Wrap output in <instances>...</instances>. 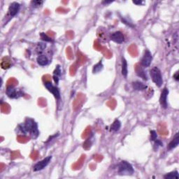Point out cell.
Returning <instances> with one entry per match:
<instances>
[{
    "label": "cell",
    "instance_id": "30bf717a",
    "mask_svg": "<svg viewBox=\"0 0 179 179\" xmlns=\"http://www.w3.org/2000/svg\"><path fill=\"white\" fill-rule=\"evenodd\" d=\"M169 95V90L166 88H164L162 91L160 97H159V103L161 107L163 109H166L168 107L167 97Z\"/></svg>",
    "mask_w": 179,
    "mask_h": 179
},
{
    "label": "cell",
    "instance_id": "ba28073f",
    "mask_svg": "<svg viewBox=\"0 0 179 179\" xmlns=\"http://www.w3.org/2000/svg\"><path fill=\"white\" fill-rule=\"evenodd\" d=\"M20 5L19 3L16 2V1H14V2H12L11 4H10L9 7H8V15H9L10 17L13 18L18 13V12L20 11Z\"/></svg>",
    "mask_w": 179,
    "mask_h": 179
},
{
    "label": "cell",
    "instance_id": "7c38bea8",
    "mask_svg": "<svg viewBox=\"0 0 179 179\" xmlns=\"http://www.w3.org/2000/svg\"><path fill=\"white\" fill-rule=\"evenodd\" d=\"M36 62H37L38 65L43 67V66H46L49 63V60L46 55H39L36 58Z\"/></svg>",
    "mask_w": 179,
    "mask_h": 179
},
{
    "label": "cell",
    "instance_id": "9c48e42d",
    "mask_svg": "<svg viewBox=\"0 0 179 179\" xmlns=\"http://www.w3.org/2000/svg\"><path fill=\"white\" fill-rule=\"evenodd\" d=\"M110 39L115 43L121 44V43L124 42L125 36L122 32H120V31H117V32H115L111 34Z\"/></svg>",
    "mask_w": 179,
    "mask_h": 179
},
{
    "label": "cell",
    "instance_id": "83f0119b",
    "mask_svg": "<svg viewBox=\"0 0 179 179\" xmlns=\"http://www.w3.org/2000/svg\"><path fill=\"white\" fill-rule=\"evenodd\" d=\"M132 2L134 4H137V5H141V4H143V2L142 1H133Z\"/></svg>",
    "mask_w": 179,
    "mask_h": 179
},
{
    "label": "cell",
    "instance_id": "9a60e30c",
    "mask_svg": "<svg viewBox=\"0 0 179 179\" xmlns=\"http://www.w3.org/2000/svg\"><path fill=\"white\" fill-rule=\"evenodd\" d=\"M121 72H122V75L125 78H127L128 74L127 62L124 57H122V70H121Z\"/></svg>",
    "mask_w": 179,
    "mask_h": 179
},
{
    "label": "cell",
    "instance_id": "4316f807",
    "mask_svg": "<svg viewBox=\"0 0 179 179\" xmlns=\"http://www.w3.org/2000/svg\"><path fill=\"white\" fill-rule=\"evenodd\" d=\"M53 80H54V81H55V84H56V85H58V83H59V80H60V79H59V76H55V75H53Z\"/></svg>",
    "mask_w": 179,
    "mask_h": 179
},
{
    "label": "cell",
    "instance_id": "f1b7e54d",
    "mask_svg": "<svg viewBox=\"0 0 179 179\" xmlns=\"http://www.w3.org/2000/svg\"><path fill=\"white\" fill-rule=\"evenodd\" d=\"M112 2H113L112 1H103V2H102V4H111V3H112Z\"/></svg>",
    "mask_w": 179,
    "mask_h": 179
},
{
    "label": "cell",
    "instance_id": "8fae6325",
    "mask_svg": "<svg viewBox=\"0 0 179 179\" xmlns=\"http://www.w3.org/2000/svg\"><path fill=\"white\" fill-rule=\"evenodd\" d=\"M179 143V134L177 132L172 139V140L170 141V143L168 144L167 148L168 150H172V149L175 148L178 146Z\"/></svg>",
    "mask_w": 179,
    "mask_h": 179
},
{
    "label": "cell",
    "instance_id": "277c9868",
    "mask_svg": "<svg viewBox=\"0 0 179 179\" xmlns=\"http://www.w3.org/2000/svg\"><path fill=\"white\" fill-rule=\"evenodd\" d=\"M6 95L11 99H16L22 96L23 93L20 90H17L14 86H9L7 87L6 90Z\"/></svg>",
    "mask_w": 179,
    "mask_h": 179
},
{
    "label": "cell",
    "instance_id": "ac0fdd59",
    "mask_svg": "<svg viewBox=\"0 0 179 179\" xmlns=\"http://www.w3.org/2000/svg\"><path fill=\"white\" fill-rule=\"evenodd\" d=\"M178 172L177 171H171L164 176V178L165 179H178Z\"/></svg>",
    "mask_w": 179,
    "mask_h": 179
},
{
    "label": "cell",
    "instance_id": "8992f818",
    "mask_svg": "<svg viewBox=\"0 0 179 179\" xmlns=\"http://www.w3.org/2000/svg\"><path fill=\"white\" fill-rule=\"evenodd\" d=\"M51 159H52V156H48V157L44 158V159H42L41 161L38 162L34 165V167H33V171H39L43 169L48 166V164H49L50 162L51 161Z\"/></svg>",
    "mask_w": 179,
    "mask_h": 179
},
{
    "label": "cell",
    "instance_id": "603a6c76",
    "mask_svg": "<svg viewBox=\"0 0 179 179\" xmlns=\"http://www.w3.org/2000/svg\"><path fill=\"white\" fill-rule=\"evenodd\" d=\"M61 73H62V72H61V69H60V66L57 65L56 69H55V71H54V75L57 76H59V77H60V76L61 75Z\"/></svg>",
    "mask_w": 179,
    "mask_h": 179
},
{
    "label": "cell",
    "instance_id": "d4e9b609",
    "mask_svg": "<svg viewBox=\"0 0 179 179\" xmlns=\"http://www.w3.org/2000/svg\"><path fill=\"white\" fill-rule=\"evenodd\" d=\"M32 3L34 5V6H41V5H42L43 4V1H32Z\"/></svg>",
    "mask_w": 179,
    "mask_h": 179
},
{
    "label": "cell",
    "instance_id": "5b68a950",
    "mask_svg": "<svg viewBox=\"0 0 179 179\" xmlns=\"http://www.w3.org/2000/svg\"><path fill=\"white\" fill-rule=\"evenodd\" d=\"M152 60L153 56L150 50H145L143 57H142L141 60V66L143 67H149L150 65L151 62H152Z\"/></svg>",
    "mask_w": 179,
    "mask_h": 179
},
{
    "label": "cell",
    "instance_id": "484cf974",
    "mask_svg": "<svg viewBox=\"0 0 179 179\" xmlns=\"http://www.w3.org/2000/svg\"><path fill=\"white\" fill-rule=\"evenodd\" d=\"M173 79H174L175 81H178V80H179V74H178V72H176L174 74H173Z\"/></svg>",
    "mask_w": 179,
    "mask_h": 179
},
{
    "label": "cell",
    "instance_id": "6da1fadb",
    "mask_svg": "<svg viewBox=\"0 0 179 179\" xmlns=\"http://www.w3.org/2000/svg\"><path fill=\"white\" fill-rule=\"evenodd\" d=\"M19 129L24 134H29V135L34 139L37 138L39 134L37 123L31 118H27L25 123L19 125Z\"/></svg>",
    "mask_w": 179,
    "mask_h": 179
},
{
    "label": "cell",
    "instance_id": "52a82bcc",
    "mask_svg": "<svg viewBox=\"0 0 179 179\" xmlns=\"http://www.w3.org/2000/svg\"><path fill=\"white\" fill-rule=\"evenodd\" d=\"M44 86L46 87V88L50 93H52L54 95V97L57 100H60V90L56 86H54L52 83L50 82H46L44 83Z\"/></svg>",
    "mask_w": 179,
    "mask_h": 179
},
{
    "label": "cell",
    "instance_id": "4fadbf2b",
    "mask_svg": "<svg viewBox=\"0 0 179 179\" xmlns=\"http://www.w3.org/2000/svg\"><path fill=\"white\" fill-rule=\"evenodd\" d=\"M133 88L137 91H143L147 89L146 85L143 84V83L140 82V81H134L132 83Z\"/></svg>",
    "mask_w": 179,
    "mask_h": 179
},
{
    "label": "cell",
    "instance_id": "e0dca14e",
    "mask_svg": "<svg viewBox=\"0 0 179 179\" xmlns=\"http://www.w3.org/2000/svg\"><path fill=\"white\" fill-rule=\"evenodd\" d=\"M1 68L4 69H7L10 68V67H11V60L8 59V57H4V58L2 59V62H1Z\"/></svg>",
    "mask_w": 179,
    "mask_h": 179
},
{
    "label": "cell",
    "instance_id": "cb8c5ba5",
    "mask_svg": "<svg viewBox=\"0 0 179 179\" xmlns=\"http://www.w3.org/2000/svg\"><path fill=\"white\" fill-rule=\"evenodd\" d=\"M163 146V143L161 141L157 140V139H156L155 141V146L157 147V149L158 146Z\"/></svg>",
    "mask_w": 179,
    "mask_h": 179
},
{
    "label": "cell",
    "instance_id": "ffe728a7",
    "mask_svg": "<svg viewBox=\"0 0 179 179\" xmlns=\"http://www.w3.org/2000/svg\"><path fill=\"white\" fill-rule=\"evenodd\" d=\"M46 48V44L45 43H39L36 46V50L39 54H41Z\"/></svg>",
    "mask_w": 179,
    "mask_h": 179
},
{
    "label": "cell",
    "instance_id": "2e32d148",
    "mask_svg": "<svg viewBox=\"0 0 179 179\" xmlns=\"http://www.w3.org/2000/svg\"><path fill=\"white\" fill-rule=\"evenodd\" d=\"M121 127V123L119 120H115L114 122L112 123L111 126V129L114 132H118Z\"/></svg>",
    "mask_w": 179,
    "mask_h": 179
},
{
    "label": "cell",
    "instance_id": "3957f363",
    "mask_svg": "<svg viewBox=\"0 0 179 179\" xmlns=\"http://www.w3.org/2000/svg\"><path fill=\"white\" fill-rule=\"evenodd\" d=\"M150 75L153 81L157 87H161L163 84V79L161 71L157 67H153L150 70Z\"/></svg>",
    "mask_w": 179,
    "mask_h": 179
},
{
    "label": "cell",
    "instance_id": "7a4b0ae2",
    "mask_svg": "<svg viewBox=\"0 0 179 179\" xmlns=\"http://www.w3.org/2000/svg\"><path fill=\"white\" fill-rule=\"evenodd\" d=\"M118 173L122 176L132 175L134 172L133 166L126 161H122L118 164Z\"/></svg>",
    "mask_w": 179,
    "mask_h": 179
},
{
    "label": "cell",
    "instance_id": "7402d4cb",
    "mask_svg": "<svg viewBox=\"0 0 179 179\" xmlns=\"http://www.w3.org/2000/svg\"><path fill=\"white\" fill-rule=\"evenodd\" d=\"M157 133H156L155 131H154V130H152V131L150 132V141H155L156 139H157Z\"/></svg>",
    "mask_w": 179,
    "mask_h": 179
},
{
    "label": "cell",
    "instance_id": "44dd1931",
    "mask_svg": "<svg viewBox=\"0 0 179 179\" xmlns=\"http://www.w3.org/2000/svg\"><path fill=\"white\" fill-rule=\"evenodd\" d=\"M40 36H41V39L43 40V41H46V42H53L54 40L50 38V36H48L45 33H41L40 34Z\"/></svg>",
    "mask_w": 179,
    "mask_h": 179
},
{
    "label": "cell",
    "instance_id": "5bb4252c",
    "mask_svg": "<svg viewBox=\"0 0 179 179\" xmlns=\"http://www.w3.org/2000/svg\"><path fill=\"white\" fill-rule=\"evenodd\" d=\"M136 72H137V76H138L139 77L141 78V79H143V80L147 81L148 80L147 74H146V73L145 70H144L143 67H141V66H137V69H136Z\"/></svg>",
    "mask_w": 179,
    "mask_h": 179
},
{
    "label": "cell",
    "instance_id": "d6986e66",
    "mask_svg": "<svg viewBox=\"0 0 179 179\" xmlns=\"http://www.w3.org/2000/svg\"><path fill=\"white\" fill-rule=\"evenodd\" d=\"M103 64H102V61H100L98 63L96 64L95 66L93 67V74H97V73H100L101 71L103 69Z\"/></svg>",
    "mask_w": 179,
    "mask_h": 179
}]
</instances>
